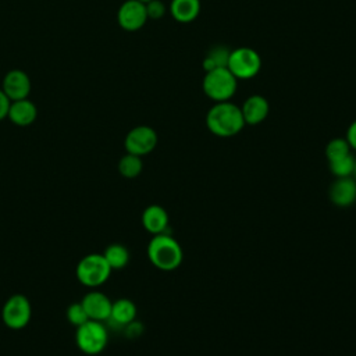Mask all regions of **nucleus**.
<instances>
[{
	"mask_svg": "<svg viewBox=\"0 0 356 356\" xmlns=\"http://www.w3.org/2000/svg\"><path fill=\"white\" fill-rule=\"evenodd\" d=\"M209 131L220 138L235 136L245 127L241 107L228 102L216 103L206 115Z\"/></svg>",
	"mask_w": 356,
	"mask_h": 356,
	"instance_id": "nucleus-1",
	"label": "nucleus"
},
{
	"mask_svg": "<svg viewBox=\"0 0 356 356\" xmlns=\"http://www.w3.org/2000/svg\"><path fill=\"white\" fill-rule=\"evenodd\" d=\"M147 257L159 270L172 271L182 263L184 252L177 239L164 232L153 235L147 245Z\"/></svg>",
	"mask_w": 356,
	"mask_h": 356,
	"instance_id": "nucleus-2",
	"label": "nucleus"
},
{
	"mask_svg": "<svg viewBox=\"0 0 356 356\" xmlns=\"http://www.w3.org/2000/svg\"><path fill=\"white\" fill-rule=\"evenodd\" d=\"M236 86L238 79L227 67L207 71L202 82L204 95L216 103L228 102L235 95Z\"/></svg>",
	"mask_w": 356,
	"mask_h": 356,
	"instance_id": "nucleus-3",
	"label": "nucleus"
},
{
	"mask_svg": "<svg viewBox=\"0 0 356 356\" xmlns=\"http://www.w3.org/2000/svg\"><path fill=\"white\" fill-rule=\"evenodd\" d=\"M111 271L103 253H89L78 261L75 274L83 286L95 289L110 278Z\"/></svg>",
	"mask_w": 356,
	"mask_h": 356,
	"instance_id": "nucleus-4",
	"label": "nucleus"
},
{
	"mask_svg": "<svg viewBox=\"0 0 356 356\" xmlns=\"http://www.w3.org/2000/svg\"><path fill=\"white\" fill-rule=\"evenodd\" d=\"M108 341V332L103 321L88 320L76 327L75 342L81 352L85 355H99L104 350Z\"/></svg>",
	"mask_w": 356,
	"mask_h": 356,
	"instance_id": "nucleus-5",
	"label": "nucleus"
},
{
	"mask_svg": "<svg viewBox=\"0 0 356 356\" xmlns=\"http://www.w3.org/2000/svg\"><path fill=\"white\" fill-rule=\"evenodd\" d=\"M227 68L236 79H250L259 74L261 58L250 47H238L229 53Z\"/></svg>",
	"mask_w": 356,
	"mask_h": 356,
	"instance_id": "nucleus-6",
	"label": "nucleus"
},
{
	"mask_svg": "<svg viewBox=\"0 0 356 356\" xmlns=\"http://www.w3.org/2000/svg\"><path fill=\"white\" fill-rule=\"evenodd\" d=\"M32 317V306L29 299L25 295L15 293L11 295L3 309H1V318L3 323L10 330H22L28 325Z\"/></svg>",
	"mask_w": 356,
	"mask_h": 356,
	"instance_id": "nucleus-7",
	"label": "nucleus"
},
{
	"mask_svg": "<svg viewBox=\"0 0 356 356\" xmlns=\"http://www.w3.org/2000/svg\"><path fill=\"white\" fill-rule=\"evenodd\" d=\"M157 145V134L152 127L138 125L132 128L124 140V146L127 153L145 156L149 154Z\"/></svg>",
	"mask_w": 356,
	"mask_h": 356,
	"instance_id": "nucleus-8",
	"label": "nucleus"
},
{
	"mask_svg": "<svg viewBox=\"0 0 356 356\" xmlns=\"http://www.w3.org/2000/svg\"><path fill=\"white\" fill-rule=\"evenodd\" d=\"M146 6L138 0H127L124 1L117 11V22L118 25L129 32L140 29L147 21Z\"/></svg>",
	"mask_w": 356,
	"mask_h": 356,
	"instance_id": "nucleus-9",
	"label": "nucleus"
},
{
	"mask_svg": "<svg viewBox=\"0 0 356 356\" xmlns=\"http://www.w3.org/2000/svg\"><path fill=\"white\" fill-rule=\"evenodd\" d=\"M31 78L22 70H11L3 78L1 90L11 102L26 99L31 93Z\"/></svg>",
	"mask_w": 356,
	"mask_h": 356,
	"instance_id": "nucleus-10",
	"label": "nucleus"
},
{
	"mask_svg": "<svg viewBox=\"0 0 356 356\" xmlns=\"http://www.w3.org/2000/svg\"><path fill=\"white\" fill-rule=\"evenodd\" d=\"M81 303L85 307L88 317L90 320L104 323L110 318L113 302L110 300V298L106 293H103L100 291H90L82 298Z\"/></svg>",
	"mask_w": 356,
	"mask_h": 356,
	"instance_id": "nucleus-11",
	"label": "nucleus"
},
{
	"mask_svg": "<svg viewBox=\"0 0 356 356\" xmlns=\"http://www.w3.org/2000/svg\"><path fill=\"white\" fill-rule=\"evenodd\" d=\"M241 111H242L245 124L257 125L267 118L270 111V104L266 97L260 95H252L243 102Z\"/></svg>",
	"mask_w": 356,
	"mask_h": 356,
	"instance_id": "nucleus-12",
	"label": "nucleus"
},
{
	"mask_svg": "<svg viewBox=\"0 0 356 356\" xmlns=\"http://www.w3.org/2000/svg\"><path fill=\"white\" fill-rule=\"evenodd\" d=\"M330 200L338 207H348L356 200V182L346 178H337L328 191Z\"/></svg>",
	"mask_w": 356,
	"mask_h": 356,
	"instance_id": "nucleus-13",
	"label": "nucleus"
},
{
	"mask_svg": "<svg viewBox=\"0 0 356 356\" xmlns=\"http://www.w3.org/2000/svg\"><path fill=\"white\" fill-rule=\"evenodd\" d=\"M38 117V108L33 102H31L28 97L21 100H14L10 104L7 118L18 127H28L35 122Z\"/></svg>",
	"mask_w": 356,
	"mask_h": 356,
	"instance_id": "nucleus-14",
	"label": "nucleus"
},
{
	"mask_svg": "<svg viewBox=\"0 0 356 356\" xmlns=\"http://www.w3.org/2000/svg\"><path fill=\"white\" fill-rule=\"evenodd\" d=\"M142 225L153 235L164 234L168 227V214L161 206L150 204L142 213Z\"/></svg>",
	"mask_w": 356,
	"mask_h": 356,
	"instance_id": "nucleus-15",
	"label": "nucleus"
},
{
	"mask_svg": "<svg viewBox=\"0 0 356 356\" xmlns=\"http://www.w3.org/2000/svg\"><path fill=\"white\" fill-rule=\"evenodd\" d=\"M170 13L177 22H192L200 13V0H172Z\"/></svg>",
	"mask_w": 356,
	"mask_h": 356,
	"instance_id": "nucleus-16",
	"label": "nucleus"
},
{
	"mask_svg": "<svg viewBox=\"0 0 356 356\" xmlns=\"http://www.w3.org/2000/svg\"><path fill=\"white\" fill-rule=\"evenodd\" d=\"M136 317V306L132 300L129 299H117L113 302L111 306V314H110V321H113L117 325L125 327L129 323H132Z\"/></svg>",
	"mask_w": 356,
	"mask_h": 356,
	"instance_id": "nucleus-17",
	"label": "nucleus"
},
{
	"mask_svg": "<svg viewBox=\"0 0 356 356\" xmlns=\"http://www.w3.org/2000/svg\"><path fill=\"white\" fill-rule=\"evenodd\" d=\"M106 261L111 267V270H120L124 268L129 261V252L128 249L121 243H113L108 245L103 253Z\"/></svg>",
	"mask_w": 356,
	"mask_h": 356,
	"instance_id": "nucleus-18",
	"label": "nucleus"
},
{
	"mask_svg": "<svg viewBox=\"0 0 356 356\" xmlns=\"http://www.w3.org/2000/svg\"><path fill=\"white\" fill-rule=\"evenodd\" d=\"M231 50H228L225 46H214L209 50L203 60V68L204 71H211L214 68H224L228 64Z\"/></svg>",
	"mask_w": 356,
	"mask_h": 356,
	"instance_id": "nucleus-19",
	"label": "nucleus"
},
{
	"mask_svg": "<svg viewBox=\"0 0 356 356\" xmlns=\"http://www.w3.org/2000/svg\"><path fill=\"white\" fill-rule=\"evenodd\" d=\"M143 163L140 156L127 153L118 161V172L125 178H135L142 172Z\"/></svg>",
	"mask_w": 356,
	"mask_h": 356,
	"instance_id": "nucleus-20",
	"label": "nucleus"
},
{
	"mask_svg": "<svg viewBox=\"0 0 356 356\" xmlns=\"http://www.w3.org/2000/svg\"><path fill=\"white\" fill-rule=\"evenodd\" d=\"M328 164H330L331 172L337 178H346V177H350V174L355 172L356 160L353 159L352 154H348V156L331 160V161H328Z\"/></svg>",
	"mask_w": 356,
	"mask_h": 356,
	"instance_id": "nucleus-21",
	"label": "nucleus"
},
{
	"mask_svg": "<svg viewBox=\"0 0 356 356\" xmlns=\"http://www.w3.org/2000/svg\"><path fill=\"white\" fill-rule=\"evenodd\" d=\"M350 154V146L345 138H335L325 146V156L328 161Z\"/></svg>",
	"mask_w": 356,
	"mask_h": 356,
	"instance_id": "nucleus-22",
	"label": "nucleus"
},
{
	"mask_svg": "<svg viewBox=\"0 0 356 356\" xmlns=\"http://www.w3.org/2000/svg\"><path fill=\"white\" fill-rule=\"evenodd\" d=\"M67 320L75 325V327H79L82 325L83 323H86L88 320H90L88 317V313L85 310V307L82 306L81 302H75V303H71L67 309Z\"/></svg>",
	"mask_w": 356,
	"mask_h": 356,
	"instance_id": "nucleus-23",
	"label": "nucleus"
},
{
	"mask_svg": "<svg viewBox=\"0 0 356 356\" xmlns=\"http://www.w3.org/2000/svg\"><path fill=\"white\" fill-rule=\"evenodd\" d=\"M146 6V13H147V18L152 19H159L165 14V6L163 1L160 0H152L149 3L145 4Z\"/></svg>",
	"mask_w": 356,
	"mask_h": 356,
	"instance_id": "nucleus-24",
	"label": "nucleus"
},
{
	"mask_svg": "<svg viewBox=\"0 0 356 356\" xmlns=\"http://www.w3.org/2000/svg\"><path fill=\"white\" fill-rule=\"evenodd\" d=\"M10 104H11V100H10V99L6 96V93L0 89V121L4 120V118H7Z\"/></svg>",
	"mask_w": 356,
	"mask_h": 356,
	"instance_id": "nucleus-25",
	"label": "nucleus"
},
{
	"mask_svg": "<svg viewBox=\"0 0 356 356\" xmlns=\"http://www.w3.org/2000/svg\"><path fill=\"white\" fill-rule=\"evenodd\" d=\"M350 146V149L356 150V120L348 127L346 131V138H345Z\"/></svg>",
	"mask_w": 356,
	"mask_h": 356,
	"instance_id": "nucleus-26",
	"label": "nucleus"
},
{
	"mask_svg": "<svg viewBox=\"0 0 356 356\" xmlns=\"http://www.w3.org/2000/svg\"><path fill=\"white\" fill-rule=\"evenodd\" d=\"M138 1H140V3H143V4H146V3H149V1H152V0H138Z\"/></svg>",
	"mask_w": 356,
	"mask_h": 356,
	"instance_id": "nucleus-27",
	"label": "nucleus"
},
{
	"mask_svg": "<svg viewBox=\"0 0 356 356\" xmlns=\"http://www.w3.org/2000/svg\"><path fill=\"white\" fill-rule=\"evenodd\" d=\"M353 174H355V175H356V164H355V172H353Z\"/></svg>",
	"mask_w": 356,
	"mask_h": 356,
	"instance_id": "nucleus-28",
	"label": "nucleus"
}]
</instances>
